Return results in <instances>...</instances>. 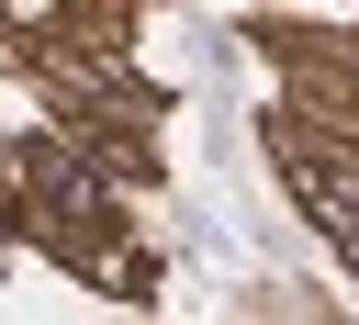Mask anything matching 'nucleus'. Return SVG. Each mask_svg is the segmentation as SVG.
I'll list each match as a JSON object with an SVG mask.
<instances>
[{"label":"nucleus","instance_id":"nucleus-1","mask_svg":"<svg viewBox=\"0 0 359 325\" xmlns=\"http://www.w3.org/2000/svg\"><path fill=\"white\" fill-rule=\"evenodd\" d=\"M11 11H56V0H11Z\"/></svg>","mask_w":359,"mask_h":325}]
</instances>
